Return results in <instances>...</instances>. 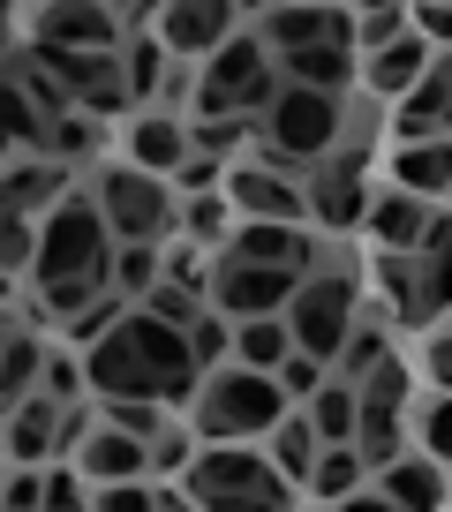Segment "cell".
<instances>
[{
	"label": "cell",
	"mask_w": 452,
	"mask_h": 512,
	"mask_svg": "<svg viewBox=\"0 0 452 512\" xmlns=\"http://www.w3.org/2000/svg\"><path fill=\"white\" fill-rule=\"evenodd\" d=\"M279 384H287V400H294V407H309V400H317V392H324L332 377H324V362H317V354H302V347H294L287 362H279Z\"/></svg>",
	"instance_id": "obj_38"
},
{
	"label": "cell",
	"mask_w": 452,
	"mask_h": 512,
	"mask_svg": "<svg viewBox=\"0 0 452 512\" xmlns=\"http://www.w3.org/2000/svg\"><path fill=\"white\" fill-rule=\"evenodd\" d=\"M76 384H83V369H76V362H61V354H53V362H46V392H53V400L68 407V400H76Z\"/></svg>",
	"instance_id": "obj_48"
},
{
	"label": "cell",
	"mask_w": 452,
	"mask_h": 512,
	"mask_svg": "<svg viewBox=\"0 0 452 512\" xmlns=\"http://www.w3.org/2000/svg\"><path fill=\"white\" fill-rule=\"evenodd\" d=\"M189 460H196V452H189V437H181V430H166L159 445H151V467H166V475H174V467L189 475Z\"/></svg>",
	"instance_id": "obj_47"
},
{
	"label": "cell",
	"mask_w": 452,
	"mask_h": 512,
	"mask_svg": "<svg viewBox=\"0 0 452 512\" xmlns=\"http://www.w3.org/2000/svg\"><path fill=\"white\" fill-rule=\"evenodd\" d=\"M287 332H294V347H302V354L339 362L347 339H355V279H347V272L302 279V294H294V309H287Z\"/></svg>",
	"instance_id": "obj_7"
},
{
	"label": "cell",
	"mask_w": 452,
	"mask_h": 512,
	"mask_svg": "<svg viewBox=\"0 0 452 512\" xmlns=\"http://www.w3.org/2000/svg\"><path fill=\"white\" fill-rule=\"evenodd\" d=\"M430 377L452 392V332H437V339H430Z\"/></svg>",
	"instance_id": "obj_50"
},
{
	"label": "cell",
	"mask_w": 452,
	"mask_h": 512,
	"mask_svg": "<svg viewBox=\"0 0 452 512\" xmlns=\"http://www.w3.org/2000/svg\"><path fill=\"white\" fill-rule=\"evenodd\" d=\"M294 354V332H287V317H257V324H234V362L242 369H272L279 377V362Z\"/></svg>",
	"instance_id": "obj_27"
},
{
	"label": "cell",
	"mask_w": 452,
	"mask_h": 512,
	"mask_svg": "<svg viewBox=\"0 0 452 512\" xmlns=\"http://www.w3.org/2000/svg\"><path fill=\"white\" fill-rule=\"evenodd\" d=\"M287 415H294V400H287V384H279L272 369L226 362V369H211L204 392H196V437H204V445H249V437H272Z\"/></svg>",
	"instance_id": "obj_1"
},
{
	"label": "cell",
	"mask_w": 452,
	"mask_h": 512,
	"mask_svg": "<svg viewBox=\"0 0 452 512\" xmlns=\"http://www.w3.org/2000/svg\"><path fill=\"white\" fill-rule=\"evenodd\" d=\"M415 31L430 38V46H452V8H445V0H422V8H415Z\"/></svg>",
	"instance_id": "obj_46"
},
{
	"label": "cell",
	"mask_w": 452,
	"mask_h": 512,
	"mask_svg": "<svg viewBox=\"0 0 452 512\" xmlns=\"http://www.w3.org/2000/svg\"><path fill=\"white\" fill-rule=\"evenodd\" d=\"M302 189H309V211H317L324 226H370V204H377V196H362V151L324 159Z\"/></svg>",
	"instance_id": "obj_13"
},
{
	"label": "cell",
	"mask_w": 452,
	"mask_h": 512,
	"mask_svg": "<svg viewBox=\"0 0 452 512\" xmlns=\"http://www.w3.org/2000/svg\"><path fill=\"white\" fill-rule=\"evenodd\" d=\"M294 294H302V272H287V264H242V256H219V272H211V309H219L226 324L287 317Z\"/></svg>",
	"instance_id": "obj_8"
},
{
	"label": "cell",
	"mask_w": 452,
	"mask_h": 512,
	"mask_svg": "<svg viewBox=\"0 0 452 512\" xmlns=\"http://www.w3.org/2000/svg\"><path fill=\"white\" fill-rule=\"evenodd\" d=\"M317 452H324V437H317V422H309V415H287V422L272 430V467L294 482V490L317 475Z\"/></svg>",
	"instance_id": "obj_26"
},
{
	"label": "cell",
	"mask_w": 452,
	"mask_h": 512,
	"mask_svg": "<svg viewBox=\"0 0 452 512\" xmlns=\"http://www.w3.org/2000/svg\"><path fill=\"white\" fill-rule=\"evenodd\" d=\"M196 159V144H189V128L174 121V113H144V121L129 128V166H144V174H181V166Z\"/></svg>",
	"instance_id": "obj_17"
},
{
	"label": "cell",
	"mask_w": 452,
	"mask_h": 512,
	"mask_svg": "<svg viewBox=\"0 0 452 512\" xmlns=\"http://www.w3.org/2000/svg\"><path fill=\"white\" fill-rule=\"evenodd\" d=\"M422 452H430L437 467H452V392L430 400V415H422Z\"/></svg>",
	"instance_id": "obj_39"
},
{
	"label": "cell",
	"mask_w": 452,
	"mask_h": 512,
	"mask_svg": "<svg viewBox=\"0 0 452 512\" xmlns=\"http://www.w3.org/2000/svg\"><path fill=\"white\" fill-rule=\"evenodd\" d=\"M189 347H196V362H219V354L234 347V324H226L219 309H211V317H204V324H196V332H189Z\"/></svg>",
	"instance_id": "obj_44"
},
{
	"label": "cell",
	"mask_w": 452,
	"mask_h": 512,
	"mask_svg": "<svg viewBox=\"0 0 452 512\" xmlns=\"http://www.w3.org/2000/svg\"><path fill=\"white\" fill-rule=\"evenodd\" d=\"M98 211H106V226H113V241H121V249L159 241L166 226H174V196H166V181L144 174V166H129V159L98 174Z\"/></svg>",
	"instance_id": "obj_6"
},
{
	"label": "cell",
	"mask_w": 452,
	"mask_h": 512,
	"mask_svg": "<svg viewBox=\"0 0 452 512\" xmlns=\"http://www.w3.org/2000/svg\"><path fill=\"white\" fill-rule=\"evenodd\" d=\"M46 362H53V354L38 347V332H23V324H16V332H8V369H0V400L23 407V400H31V384L46 377Z\"/></svg>",
	"instance_id": "obj_28"
},
{
	"label": "cell",
	"mask_w": 452,
	"mask_h": 512,
	"mask_svg": "<svg viewBox=\"0 0 452 512\" xmlns=\"http://www.w3.org/2000/svg\"><path fill=\"white\" fill-rule=\"evenodd\" d=\"M362 452L355 445H324L317 452V475H309V490L324 497V505H347V497H362Z\"/></svg>",
	"instance_id": "obj_30"
},
{
	"label": "cell",
	"mask_w": 452,
	"mask_h": 512,
	"mask_svg": "<svg viewBox=\"0 0 452 512\" xmlns=\"http://www.w3.org/2000/svg\"><path fill=\"white\" fill-rule=\"evenodd\" d=\"M53 151H61V159H91V151H98V121H91V113L53 121Z\"/></svg>",
	"instance_id": "obj_40"
},
{
	"label": "cell",
	"mask_w": 452,
	"mask_h": 512,
	"mask_svg": "<svg viewBox=\"0 0 452 512\" xmlns=\"http://www.w3.org/2000/svg\"><path fill=\"white\" fill-rule=\"evenodd\" d=\"M98 512H159V490H144V482H113V490L98 497Z\"/></svg>",
	"instance_id": "obj_45"
},
{
	"label": "cell",
	"mask_w": 452,
	"mask_h": 512,
	"mask_svg": "<svg viewBox=\"0 0 452 512\" xmlns=\"http://www.w3.org/2000/svg\"><path fill=\"white\" fill-rule=\"evenodd\" d=\"M211 294H196V287H181V279H159V287H151L144 294V309H151V317H166V324H181V332H196V324H204L211 317Z\"/></svg>",
	"instance_id": "obj_32"
},
{
	"label": "cell",
	"mask_w": 452,
	"mask_h": 512,
	"mask_svg": "<svg viewBox=\"0 0 452 512\" xmlns=\"http://www.w3.org/2000/svg\"><path fill=\"white\" fill-rule=\"evenodd\" d=\"M430 83H445V91H452V53H437V68H430Z\"/></svg>",
	"instance_id": "obj_53"
},
{
	"label": "cell",
	"mask_w": 452,
	"mask_h": 512,
	"mask_svg": "<svg viewBox=\"0 0 452 512\" xmlns=\"http://www.w3.org/2000/svg\"><path fill=\"white\" fill-rule=\"evenodd\" d=\"M31 61L46 68L53 83H61L68 98H76V113H91V121H106V113L129 106V68H121V53H68V46H31Z\"/></svg>",
	"instance_id": "obj_9"
},
{
	"label": "cell",
	"mask_w": 452,
	"mask_h": 512,
	"mask_svg": "<svg viewBox=\"0 0 452 512\" xmlns=\"http://www.w3.org/2000/svg\"><path fill=\"white\" fill-rule=\"evenodd\" d=\"M385 505H400V512H445V497H452V482H445V467L430 460V452H415V460H392L385 467Z\"/></svg>",
	"instance_id": "obj_20"
},
{
	"label": "cell",
	"mask_w": 452,
	"mask_h": 512,
	"mask_svg": "<svg viewBox=\"0 0 452 512\" xmlns=\"http://www.w3.org/2000/svg\"><path fill=\"white\" fill-rule=\"evenodd\" d=\"M309 422H317V437L324 445H355V430H362V384H347V377H332L317 392V400L302 407Z\"/></svg>",
	"instance_id": "obj_24"
},
{
	"label": "cell",
	"mask_w": 452,
	"mask_h": 512,
	"mask_svg": "<svg viewBox=\"0 0 452 512\" xmlns=\"http://www.w3.org/2000/svg\"><path fill=\"white\" fill-rule=\"evenodd\" d=\"M0 512H46V475H38V467H16L8 490H0Z\"/></svg>",
	"instance_id": "obj_41"
},
{
	"label": "cell",
	"mask_w": 452,
	"mask_h": 512,
	"mask_svg": "<svg viewBox=\"0 0 452 512\" xmlns=\"http://www.w3.org/2000/svg\"><path fill=\"white\" fill-rule=\"evenodd\" d=\"M407 31H415V8H362V31H355V46L377 61V53H385V46H400Z\"/></svg>",
	"instance_id": "obj_33"
},
{
	"label": "cell",
	"mask_w": 452,
	"mask_h": 512,
	"mask_svg": "<svg viewBox=\"0 0 452 512\" xmlns=\"http://www.w3.org/2000/svg\"><path fill=\"white\" fill-rule=\"evenodd\" d=\"M385 362H392V354H385V332L355 324V339H347V354H339V377H347V384H370Z\"/></svg>",
	"instance_id": "obj_34"
},
{
	"label": "cell",
	"mask_w": 452,
	"mask_h": 512,
	"mask_svg": "<svg viewBox=\"0 0 452 512\" xmlns=\"http://www.w3.org/2000/svg\"><path fill=\"white\" fill-rule=\"evenodd\" d=\"M106 422H113V430H129V437H144V445H159V437H166V407L159 400H113Z\"/></svg>",
	"instance_id": "obj_36"
},
{
	"label": "cell",
	"mask_w": 452,
	"mask_h": 512,
	"mask_svg": "<svg viewBox=\"0 0 452 512\" xmlns=\"http://www.w3.org/2000/svg\"><path fill=\"white\" fill-rule=\"evenodd\" d=\"M121 68H129V91L136 98H166V83H174V53H166L159 38H136V46L121 53Z\"/></svg>",
	"instance_id": "obj_31"
},
{
	"label": "cell",
	"mask_w": 452,
	"mask_h": 512,
	"mask_svg": "<svg viewBox=\"0 0 452 512\" xmlns=\"http://www.w3.org/2000/svg\"><path fill=\"white\" fill-rule=\"evenodd\" d=\"M430 219H437V211H422V196H407V189H385L370 204V234H377V249H385V256H422Z\"/></svg>",
	"instance_id": "obj_18"
},
{
	"label": "cell",
	"mask_w": 452,
	"mask_h": 512,
	"mask_svg": "<svg viewBox=\"0 0 452 512\" xmlns=\"http://www.w3.org/2000/svg\"><path fill=\"white\" fill-rule=\"evenodd\" d=\"M0 204H8V219H31V204H61V166L23 159L16 174H8V189H0Z\"/></svg>",
	"instance_id": "obj_29"
},
{
	"label": "cell",
	"mask_w": 452,
	"mask_h": 512,
	"mask_svg": "<svg viewBox=\"0 0 452 512\" xmlns=\"http://www.w3.org/2000/svg\"><path fill=\"white\" fill-rule=\"evenodd\" d=\"M392 189L407 196H452V136H430V144H400L392 151Z\"/></svg>",
	"instance_id": "obj_19"
},
{
	"label": "cell",
	"mask_w": 452,
	"mask_h": 512,
	"mask_svg": "<svg viewBox=\"0 0 452 512\" xmlns=\"http://www.w3.org/2000/svg\"><path fill=\"white\" fill-rule=\"evenodd\" d=\"M249 128H257L249 113H234V121H189V144L204 151V159H226L234 144H249Z\"/></svg>",
	"instance_id": "obj_37"
},
{
	"label": "cell",
	"mask_w": 452,
	"mask_h": 512,
	"mask_svg": "<svg viewBox=\"0 0 452 512\" xmlns=\"http://www.w3.org/2000/svg\"><path fill=\"white\" fill-rule=\"evenodd\" d=\"M181 181H189V196H211V181H219V159H204V151H196V159L181 166Z\"/></svg>",
	"instance_id": "obj_49"
},
{
	"label": "cell",
	"mask_w": 452,
	"mask_h": 512,
	"mask_svg": "<svg viewBox=\"0 0 452 512\" xmlns=\"http://www.w3.org/2000/svg\"><path fill=\"white\" fill-rule=\"evenodd\" d=\"M279 76L302 83V91L339 98L347 83H355V46H309V53H287V61H279Z\"/></svg>",
	"instance_id": "obj_22"
},
{
	"label": "cell",
	"mask_w": 452,
	"mask_h": 512,
	"mask_svg": "<svg viewBox=\"0 0 452 512\" xmlns=\"http://www.w3.org/2000/svg\"><path fill=\"white\" fill-rule=\"evenodd\" d=\"M121 23L129 8H98V0H53L31 16V46H68V53H113L121 46Z\"/></svg>",
	"instance_id": "obj_10"
},
{
	"label": "cell",
	"mask_w": 452,
	"mask_h": 512,
	"mask_svg": "<svg viewBox=\"0 0 452 512\" xmlns=\"http://www.w3.org/2000/svg\"><path fill=\"white\" fill-rule=\"evenodd\" d=\"M422 309H452V211H437L430 219V234H422Z\"/></svg>",
	"instance_id": "obj_25"
},
{
	"label": "cell",
	"mask_w": 452,
	"mask_h": 512,
	"mask_svg": "<svg viewBox=\"0 0 452 512\" xmlns=\"http://www.w3.org/2000/svg\"><path fill=\"white\" fill-rule=\"evenodd\" d=\"M339 128H347V106H339V98L287 83L279 106L264 113V159L257 166H272V174H287V181H309L324 159H332Z\"/></svg>",
	"instance_id": "obj_4"
},
{
	"label": "cell",
	"mask_w": 452,
	"mask_h": 512,
	"mask_svg": "<svg viewBox=\"0 0 452 512\" xmlns=\"http://www.w3.org/2000/svg\"><path fill=\"white\" fill-rule=\"evenodd\" d=\"M430 68H437V61H430V38H422V31H407L400 46H385V53L370 61V91H385V98H407L422 76H430Z\"/></svg>",
	"instance_id": "obj_23"
},
{
	"label": "cell",
	"mask_w": 452,
	"mask_h": 512,
	"mask_svg": "<svg viewBox=\"0 0 452 512\" xmlns=\"http://www.w3.org/2000/svg\"><path fill=\"white\" fill-rule=\"evenodd\" d=\"M181 482L204 512H294V482L272 467V452H249V445L196 452Z\"/></svg>",
	"instance_id": "obj_3"
},
{
	"label": "cell",
	"mask_w": 452,
	"mask_h": 512,
	"mask_svg": "<svg viewBox=\"0 0 452 512\" xmlns=\"http://www.w3.org/2000/svg\"><path fill=\"white\" fill-rule=\"evenodd\" d=\"M159 279H166V264H159V249H151V241L121 249V264H113V287H121V294H151Z\"/></svg>",
	"instance_id": "obj_35"
},
{
	"label": "cell",
	"mask_w": 452,
	"mask_h": 512,
	"mask_svg": "<svg viewBox=\"0 0 452 512\" xmlns=\"http://www.w3.org/2000/svg\"><path fill=\"white\" fill-rule=\"evenodd\" d=\"M61 400L53 392H31L23 407H8V460L16 467H38L46 452H61Z\"/></svg>",
	"instance_id": "obj_16"
},
{
	"label": "cell",
	"mask_w": 452,
	"mask_h": 512,
	"mask_svg": "<svg viewBox=\"0 0 452 512\" xmlns=\"http://www.w3.org/2000/svg\"><path fill=\"white\" fill-rule=\"evenodd\" d=\"M159 512H204L196 497H181V490H159Z\"/></svg>",
	"instance_id": "obj_52"
},
{
	"label": "cell",
	"mask_w": 452,
	"mask_h": 512,
	"mask_svg": "<svg viewBox=\"0 0 452 512\" xmlns=\"http://www.w3.org/2000/svg\"><path fill=\"white\" fill-rule=\"evenodd\" d=\"M332 512H400V505H385V497H347V505H332Z\"/></svg>",
	"instance_id": "obj_51"
},
{
	"label": "cell",
	"mask_w": 452,
	"mask_h": 512,
	"mask_svg": "<svg viewBox=\"0 0 452 512\" xmlns=\"http://www.w3.org/2000/svg\"><path fill=\"white\" fill-rule=\"evenodd\" d=\"M226 38H242V16L226 0H166L159 8V46L174 61H211Z\"/></svg>",
	"instance_id": "obj_11"
},
{
	"label": "cell",
	"mask_w": 452,
	"mask_h": 512,
	"mask_svg": "<svg viewBox=\"0 0 452 512\" xmlns=\"http://www.w3.org/2000/svg\"><path fill=\"white\" fill-rule=\"evenodd\" d=\"M279 91H287V76L272 68V46H264L257 31L226 38L219 53L204 61V83H196V121H234V113H272Z\"/></svg>",
	"instance_id": "obj_5"
},
{
	"label": "cell",
	"mask_w": 452,
	"mask_h": 512,
	"mask_svg": "<svg viewBox=\"0 0 452 512\" xmlns=\"http://www.w3.org/2000/svg\"><path fill=\"white\" fill-rule=\"evenodd\" d=\"M392 128H400V144H430V136H452V91L422 76L415 91L392 106Z\"/></svg>",
	"instance_id": "obj_21"
},
{
	"label": "cell",
	"mask_w": 452,
	"mask_h": 512,
	"mask_svg": "<svg viewBox=\"0 0 452 512\" xmlns=\"http://www.w3.org/2000/svg\"><path fill=\"white\" fill-rule=\"evenodd\" d=\"M113 226L98 196H61L46 211V241H38V287H113Z\"/></svg>",
	"instance_id": "obj_2"
},
{
	"label": "cell",
	"mask_w": 452,
	"mask_h": 512,
	"mask_svg": "<svg viewBox=\"0 0 452 512\" xmlns=\"http://www.w3.org/2000/svg\"><path fill=\"white\" fill-rule=\"evenodd\" d=\"M226 211H234V204H226V196H189V211H181V226H189L196 241H219V234H226Z\"/></svg>",
	"instance_id": "obj_42"
},
{
	"label": "cell",
	"mask_w": 452,
	"mask_h": 512,
	"mask_svg": "<svg viewBox=\"0 0 452 512\" xmlns=\"http://www.w3.org/2000/svg\"><path fill=\"white\" fill-rule=\"evenodd\" d=\"M226 256L242 264H287V272H309V234L302 226H279V219H242L226 234Z\"/></svg>",
	"instance_id": "obj_15"
},
{
	"label": "cell",
	"mask_w": 452,
	"mask_h": 512,
	"mask_svg": "<svg viewBox=\"0 0 452 512\" xmlns=\"http://www.w3.org/2000/svg\"><path fill=\"white\" fill-rule=\"evenodd\" d=\"M46 512H98V505L83 497V482L68 475V467H53V475H46Z\"/></svg>",
	"instance_id": "obj_43"
},
{
	"label": "cell",
	"mask_w": 452,
	"mask_h": 512,
	"mask_svg": "<svg viewBox=\"0 0 452 512\" xmlns=\"http://www.w3.org/2000/svg\"><path fill=\"white\" fill-rule=\"evenodd\" d=\"M226 204L242 211V219H279V226H302L309 211V189L287 174H272V166H234L226 174Z\"/></svg>",
	"instance_id": "obj_12"
},
{
	"label": "cell",
	"mask_w": 452,
	"mask_h": 512,
	"mask_svg": "<svg viewBox=\"0 0 452 512\" xmlns=\"http://www.w3.org/2000/svg\"><path fill=\"white\" fill-rule=\"evenodd\" d=\"M76 467L98 482V490H113V482H144L151 475V445L129 437V430H113V422H98V430L76 445Z\"/></svg>",
	"instance_id": "obj_14"
}]
</instances>
